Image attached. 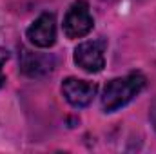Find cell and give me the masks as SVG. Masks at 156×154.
<instances>
[{
    "label": "cell",
    "instance_id": "6da1fadb",
    "mask_svg": "<svg viewBox=\"0 0 156 154\" xmlns=\"http://www.w3.org/2000/svg\"><path fill=\"white\" fill-rule=\"evenodd\" d=\"M145 87V78L140 73H131L123 78H115L107 82L102 94V109L105 113H115L136 98Z\"/></svg>",
    "mask_w": 156,
    "mask_h": 154
},
{
    "label": "cell",
    "instance_id": "7a4b0ae2",
    "mask_svg": "<svg viewBox=\"0 0 156 154\" xmlns=\"http://www.w3.org/2000/svg\"><path fill=\"white\" fill-rule=\"evenodd\" d=\"M94 22L85 0H75L64 16V33L67 38H82L93 29Z\"/></svg>",
    "mask_w": 156,
    "mask_h": 154
},
{
    "label": "cell",
    "instance_id": "3957f363",
    "mask_svg": "<svg viewBox=\"0 0 156 154\" xmlns=\"http://www.w3.org/2000/svg\"><path fill=\"white\" fill-rule=\"evenodd\" d=\"M105 40H87L75 49V64L85 73H100L105 65Z\"/></svg>",
    "mask_w": 156,
    "mask_h": 154
},
{
    "label": "cell",
    "instance_id": "277c9868",
    "mask_svg": "<svg viewBox=\"0 0 156 154\" xmlns=\"http://www.w3.org/2000/svg\"><path fill=\"white\" fill-rule=\"evenodd\" d=\"M20 71L29 78H42L53 73L56 60L47 53H33L27 47L20 49Z\"/></svg>",
    "mask_w": 156,
    "mask_h": 154
},
{
    "label": "cell",
    "instance_id": "5b68a950",
    "mask_svg": "<svg viewBox=\"0 0 156 154\" xmlns=\"http://www.w3.org/2000/svg\"><path fill=\"white\" fill-rule=\"evenodd\" d=\"M98 85L87 80L66 78L62 82V94L73 107H87L96 96Z\"/></svg>",
    "mask_w": 156,
    "mask_h": 154
},
{
    "label": "cell",
    "instance_id": "8992f818",
    "mask_svg": "<svg viewBox=\"0 0 156 154\" xmlns=\"http://www.w3.org/2000/svg\"><path fill=\"white\" fill-rule=\"evenodd\" d=\"M27 38L33 45L40 49H47L56 42V20L53 13H42L38 18L29 26Z\"/></svg>",
    "mask_w": 156,
    "mask_h": 154
},
{
    "label": "cell",
    "instance_id": "52a82bcc",
    "mask_svg": "<svg viewBox=\"0 0 156 154\" xmlns=\"http://www.w3.org/2000/svg\"><path fill=\"white\" fill-rule=\"evenodd\" d=\"M7 60H9V51L0 47V87L5 83V76H4V71H2V67H4V64H5Z\"/></svg>",
    "mask_w": 156,
    "mask_h": 154
},
{
    "label": "cell",
    "instance_id": "ba28073f",
    "mask_svg": "<svg viewBox=\"0 0 156 154\" xmlns=\"http://www.w3.org/2000/svg\"><path fill=\"white\" fill-rule=\"evenodd\" d=\"M151 121H153V125H154V131H156V102L153 103V107H151Z\"/></svg>",
    "mask_w": 156,
    "mask_h": 154
}]
</instances>
